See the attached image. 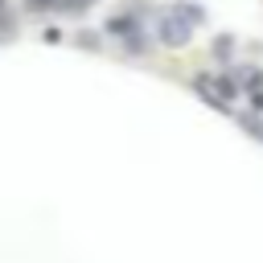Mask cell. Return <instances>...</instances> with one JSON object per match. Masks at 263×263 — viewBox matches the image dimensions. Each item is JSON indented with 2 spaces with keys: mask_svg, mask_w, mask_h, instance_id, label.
I'll return each mask as SVG.
<instances>
[{
  "mask_svg": "<svg viewBox=\"0 0 263 263\" xmlns=\"http://www.w3.org/2000/svg\"><path fill=\"white\" fill-rule=\"evenodd\" d=\"M160 41H168V45H185V41H189V25L177 21V12H160Z\"/></svg>",
  "mask_w": 263,
  "mask_h": 263,
  "instance_id": "obj_1",
  "label": "cell"
}]
</instances>
